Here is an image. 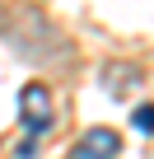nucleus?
Returning a JSON list of instances; mask_svg holds the SVG:
<instances>
[{
  "label": "nucleus",
  "instance_id": "1",
  "mask_svg": "<svg viewBox=\"0 0 154 159\" xmlns=\"http://www.w3.org/2000/svg\"><path fill=\"white\" fill-rule=\"evenodd\" d=\"M0 28H5V38H10V47L24 56V61H33V66H47V61H61L65 56V38L51 28V19L42 14V10H33V5H14L5 19H0Z\"/></svg>",
  "mask_w": 154,
  "mask_h": 159
},
{
  "label": "nucleus",
  "instance_id": "2",
  "mask_svg": "<svg viewBox=\"0 0 154 159\" xmlns=\"http://www.w3.org/2000/svg\"><path fill=\"white\" fill-rule=\"evenodd\" d=\"M19 112H24V126H28V136H42V131L56 122L51 89H47V84H24V94H19Z\"/></svg>",
  "mask_w": 154,
  "mask_h": 159
},
{
  "label": "nucleus",
  "instance_id": "3",
  "mask_svg": "<svg viewBox=\"0 0 154 159\" xmlns=\"http://www.w3.org/2000/svg\"><path fill=\"white\" fill-rule=\"evenodd\" d=\"M117 154H121V136L112 126H94V131H84L70 145L65 159H117Z\"/></svg>",
  "mask_w": 154,
  "mask_h": 159
},
{
  "label": "nucleus",
  "instance_id": "4",
  "mask_svg": "<svg viewBox=\"0 0 154 159\" xmlns=\"http://www.w3.org/2000/svg\"><path fill=\"white\" fill-rule=\"evenodd\" d=\"M140 66H131V61H117V66H108V94L112 98H131V89L140 84Z\"/></svg>",
  "mask_w": 154,
  "mask_h": 159
},
{
  "label": "nucleus",
  "instance_id": "5",
  "mask_svg": "<svg viewBox=\"0 0 154 159\" xmlns=\"http://www.w3.org/2000/svg\"><path fill=\"white\" fill-rule=\"evenodd\" d=\"M149 126H154V108H149V103H140V108H135V131H140V136H149Z\"/></svg>",
  "mask_w": 154,
  "mask_h": 159
},
{
  "label": "nucleus",
  "instance_id": "6",
  "mask_svg": "<svg viewBox=\"0 0 154 159\" xmlns=\"http://www.w3.org/2000/svg\"><path fill=\"white\" fill-rule=\"evenodd\" d=\"M14 159H37V136H24L14 145Z\"/></svg>",
  "mask_w": 154,
  "mask_h": 159
}]
</instances>
